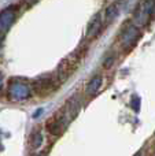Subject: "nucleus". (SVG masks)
<instances>
[{
    "label": "nucleus",
    "mask_w": 155,
    "mask_h": 156,
    "mask_svg": "<svg viewBox=\"0 0 155 156\" xmlns=\"http://www.w3.org/2000/svg\"><path fill=\"white\" fill-rule=\"evenodd\" d=\"M60 86V81L55 76H43L32 83L33 93L38 96H49Z\"/></svg>",
    "instance_id": "1"
},
{
    "label": "nucleus",
    "mask_w": 155,
    "mask_h": 156,
    "mask_svg": "<svg viewBox=\"0 0 155 156\" xmlns=\"http://www.w3.org/2000/svg\"><path fill=\"white\" fill-rule=\"evenodd\" d=\"M153 16H155V0H144L135 11V23L137 27L144 26Z\"/></svg>",
    "instance_id": "2"
},
{
    "label": "nucleus",
    "mask_w": 155,
    "mask_h": 156,
    "mask_svg": "<svg viewBox=\"0 0 155 156\" xmlns=\"http://www.w3.org/2000/svg\"><path fill=\"white\" fill-rule=\"evenodd\" d=\"M140 38V30L137 26H135V25H126L125 27L122 29V32H121V36H120V41L121 44H122V47L126 49V51H129V49H132L135 47V44L137 43V40Z\"/></svg>",
    "instance_id": "3"
},
{
    "label": "nucleus",
    "mask_w": 155,
    "mask_h": 156,
    "mask_svg": "<svg viewBox=\"0 0 155 156\" xmlns=\"http://www.w3.org/2000/svg\"><path fill=\"white\" fill-rule=\"evenodd\" d=\"M77 63H78V59L76 58H69V59H65L58 67V78H59L60 82L66 81L69 77L73 74V71L77 69Z\"/></svg>",
    "instance_id": "4"
},
{
    "label": "nucleus",
    "mask_w": 155,
    "mask_h": 156,
    "mask_svg": "<svg viewBox=\"0 0 155 156\" xmlns=\"http://www.w3.org/2000/svg\"><path fill=\"white\" fill-rule=\"evenodd\" d=\"M102 27V18H100V14H96L93 16V19L89 22L88 25V30H87V36L88 37H95L96 34L99 33Z\"/></svg>",
    "instance_id": "5"
},
{
    "label": "nucleus",
    "mask_w": 155,
    "mask_h": 156,
    "mask_svg": "<svg viewBox=\"0 0 155 156\" xmlns=\"http://www.w3.org/2000/svg\"><path fill=\"white\" fill-rule=\"evenodd\" d=\"M102 85V77L100 76H95L91 80V82L88 83L87 86V93L89 94V96H92V94H95L96 92L99 90V88H100Z\"/></svg>",
    "instance_id": "6"
},
{
    "label": "nucleus",
    "mask_w": 155,
    "mask_h": 156,
    "mask_svg": "<svg viewBox=\"0 0 155 156\" xmlns=\"http://www.w3.org/2000/svg\"><path fill=\"white\" fill-rule=\"evenodd\" d=\"M41 140H43V137H41V133H40V132H34V133H33V134H32V138H30L33 148H37V147H40Z\"/></svg>",
    "instance_id": "7"
},
{
    "label": "nucleus",
    "mask_w": 155,
    "mask_h": 156,
    "mask_svg": "<svg viewBox=\"0 0 155 156\" xmlns=\"http://www.w3.org/2000/svg\"><path fill=\"white\" fill-rule=\"evenodd\" d=\"M115 15H117V8H115V5L109 7V10H107V12H106V18H109V22L113 21Z\"/></svg>",
    "instance_id": "8"
},
{
    "label": "nucleus",
    "mask_w": 155,
    "mask_h": 156,
    "mask_svg": "<svg viewBox=\"0 0 155 156\" xmlns=\"http://www.w3.org/2000/svg\"><path fill=\"white\" fill-rule=\"evenodd\" d=\"M132 105H133V110L135 111L139 110V105H140V99H139V97H136V96L132 97Z\"/></svg>",
    "instance_id": "9"
},
{
    "label": "nucleus",
    "mask_w": 155,
    "mask_h": 156,
    "mask_svg": "<svg viewBox=\"0 0 155 156\" xmlns=\"http://www.w3.org/2000/svg\"><path fill=\"white\" fill-rule=\"evenodd\" d=\"M113 62H114V56H110V58H107V59H106V60H104L103 66H104V67H106V69H109V67H110V66H111V65H113Z\"/></svg>",
    "instance_id": "10"
},
{
    "label": "nucleus",
    "mask_w": 155,
    "mask_h": 156,
    "mask_svg": "<svg viewBox=\"0 0 155 156\" xmlns=\"http://www.w3.org/2000/svg\"><path fill=\"white\" fill-rule=\"evenodd\" d=\"M36 156H43V155H36Z\"/></svg>",
    "instance_id": "11"
},
{
    "label": "nucleus",
    "mask_w": 155,
    "mask_h": 156,
    "mask_svg": "<svg viewBox=\"0 0 155 156\" xmlns=\"http://www.w3.org/2000/svg\"><path fill=\"white\" fill-rule=\"evenodd\" d=\"M136 156H140V155H136Z\"/></svg>",
    "instance_id": "12"
}]
</instances>
